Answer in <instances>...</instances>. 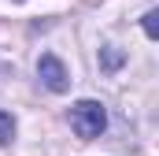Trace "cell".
<instances>
[{"instance_id": "3957f363", "label": "cell", "mask_w": 159, "mask_h": 156, "mask_svg": "<svg viewBox=\"0 0 159 156\" xmlns=\"http://www.w3.org/2000/svg\"><path fill=\"white\" fill-rule=\"evenodd\" d=\"M122 60H126V56H122V48H115V45L100 48V71H107V75H111V71H119Z\"/></svg>"}, {"instance_id": "6da1fadb", "label": "cell", "mask_w": 159, "mask_h": 156, "mask_svg": "<svg viewBox=\"0 0 159 156\" xmlns=\"http://www.w3.org/2000/svg\"><path fill=\"white\" fill-rule=\"evenodd\" d=\"M70 126L78 138H100L104 126H107V112L100 100H78L70 108Z\"/></svg>"}, {"instance_id": "7a4b0ae2", "label": "cell", "mask_w": 159, "mask_h": 156, "mask_svg": "<svg viewBox=\"0 0 159 156\" xmlns=\"http://www.w3.org/2000/svg\"><path fill=\"white\" fill-rule=\"evenodd\" d=\"M37 75L52 93H67V85H70V75H67V67H63L59 56H41L37 60Z\"/></svg>"}, {"instance_id": "5b68a950", "label": "cell", "mask_w": 159, "mask_h": 156, "mask_svg": "<svg viewBox=\"0 0 159 156\" xmlns=\"http://www.w3.org/2000/svg\"><path fill=\"white\" fill-rule=\"evenodd\" d=\"M144 34L148 37H159V11H148L144 15Z\"/></svg>"}, {"instance_id": "277c9868", "label": "cell", "mask_w": 159, "mask_h": 156, "mask_svg": "<svg viewBox=\"0 0 159 156\" xmlns=\"http://www.w3.org/2000/svg\"><path fill=\"white\" fill-rule=\"evenodd\" d=\"M11 138H15V119L7 112H0V145H7Z\"/></svg>"}]
</instances>
